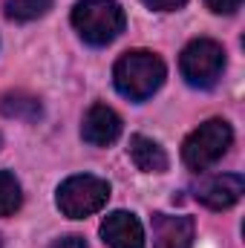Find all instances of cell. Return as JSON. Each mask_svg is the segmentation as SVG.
<instances>
[{
	"mask_svg": "<svg viewBox=\"0 0 245 248\" xmlns=\"http://www.w3.org/2000/svg\"><path fill=\"white\" fill-rule=\"evenodd\" d=\"M168 78V66L159 55L147 49L124 52L113 66V84L130 101H147Z\"/></svg>",
	"mask_w": 245,
	"mask_h": 248,
	"instance_id": "1",
	"label": "cell"
},
{
	"mask_svg": "<svg viewBox=\"0 0 245 248\" xmlns=\"http://www.w3.org/2000/svg\"><path fill=\"white\" fill-rule=\"evenodd\" d=\"M127 15L116 0H78L72 9V26L90 46H107L124 32Z\"/></svg>",
	"mask_w": 245,
	"mask_h": 248,
	"instance_id": "2",
	"label": "cell"
},
{
	"mask_svg": "<svg viewBox=\"0 0 245 248\" xmlns=\"http://www.w3.org/2000/svg\"><path fill=\"white\" fill-rule=\"evenodd\" d=\"M231 141H234L231 124L225 119H208L184 139L182 162L190 170H208L228 153Z\"/></svg>",
	"mask_w": 245,
	"mask_h": 248,
	"instance_id": "3",
	"label": "cell"
},
{
	"mask_svg": "<svg viewBox=\"0 0 245 248\" xmlns=\"http://www.w3.org/2000/svg\"><path fill=\"white\" fill-rule=\"evenodd\" d=\"M107 199H110L107 179H98L90 173H78V176L63 179L58 187V196H55L61 214L69 219H84V217L98 214L107 205Z\"/></svg>",
	"mask_w": 245,
	"mask_h": 248,
	"instance_id": "4",
	"label": "cell"
},
{
	"mask_svg": "<svg viewBox=\"0 0 245 248\" xmlns=\"http://www.w3.org/2000/svg\"><path fill=\"white\" fill-rule=\"evenodd\" d=\"M182 78L196 90H211L225 72V49L211 38H196L182 49Z\"/></svg>",
	"mask_w": 245,
	"mask_h": 248,
	"instance_id": "5",
	"label": "cell"
},
{
	"mask_svg": "<svg viewBox=\"0 0 245 248\" xmlns=\"http://www.w3.org/2000/svg\"><path fill=\"white\" fill-rule=\"evenodd\" d=\"M245 179L240 173H216V176H205L202 182H196L193 196L211 208V211H228L243 199Z\"/></svg>",
	"mask_w": 245,
	"mask_h": 248,
	"instance_id": "6",
	"label": "cell"
},
{
	"mask_svg": "<svg viewBox=\"0 0 245 248\" xmlns=\"http://www.w3.org/2000/svg\"><path fill=\"white\" fill-rule=\"evenodd\" d=\"M81 136L92 147H107L122 136V116L107 104H92L84 116Z\"/></svg>",
	"mask_w": 245,
	"mask_h": 248,
	"instance_id": "7",
	"label": "cell"
},
{
	"mask_svg": "<svg viewBox=\"0 0 245 248\" xmlns=\"http://www.w3.org/2000/svg\"><path fill=\"white\" fill-rule=\"evenodd\" d=\"M101 240L110 248H144V228L136 219V214L113 211L101 222Z\"/></svg>",
	"mask_w": 245,
	"mask_h": 248,
	"instance_id": "8",
	"label": "cell"
},
{
	"mask_svg": "<svg viewBox=\"0 0 245 248\" xmlns=\"http://www.w3.org/2000/svg\"><path fill=\"white\" fill-rule=\"evenodd\" d=\"M153 248H193V219L153 214Z\"/></svg>",
	"mask_w": 245,
	"mask_h": 248,
	"instance_id": "9",
	"label": "cell"
},
{
	"mask_svg": "<svg viewBox=\"0 0 245 248\" xmlns=\"http://www.w3.org/2000/svg\"><path fill=\"white\" fill-rule=\"evenodd\" d=\"M130 159H133V165H136L138 170H144V173H165L168 165H170L165 147H162L159 141L147 139V136H138V133L130 139Z\"/></svg>",
	"mask_w": 245,
	"mask_h": 248,
	"instance_id": "10",
	"label": "cell"
},
{
	"mask_svg": "<svg viewBox=\"0 0 245 248\" xmlns=\"http://www.w3.org/2000/svg\"><path fill=\"white\" fill-rule=\"evenodd\" d=\"M0 113L6 119H17V122H38L44 107L38 101V95H29V93H6L0 98Z\"/></svg>",
	"mask_w": 245,
	"mask_h": 248,
	"instance_id": "11",
	"label": "cell"
},
{
	"mask_svg": "<svg viewBox=\"0 0 245 248\" xmlns=\"http://www.w3.org/2000/svg\"><path fill=\"white\" fill-rule=\"evenodd\" d=\"M52 9V0H6V17L17 23H29L44 17Z\"/></svg>",
	"mask_w": 245,
	"mask_h": 248,
	"instance_id": "12",
	"label": "cell"
},
{
	"mask_svg": "<svg viewBox=\"0 0 245 248\" xmlns=\"http://www.w3.org/2000/svg\"><path fill=\"white\" fill-rule=\"evenodd\" d=\"M20 205H23L20 182H17L9 170H0V217H12V214H17Z\"/></svg>",
	"mask_w": 245,
	"mask_h": 248,
	"instance_id": "13",
	"label": "cell"
},
{
	"mask_svg": "<svg viewBox=\"0 0 245 248\" xmlns=\"http://www.w3.org/2000/svg\"><path fill=\"white\" fill-rule=\"evenodd\" d=\"M205 6L216 15H234L243 6V0H205Z\"/></svg>",
	"mask_w": 245,
	"mask_h": 248,
	"instance_id": "14",
	"label": "cell"
},
{
	"mask_svg": "<svg viewBox=\"0 0 245 248\" xmlns=\"http://www.w3.org/2000/svg\"><path fill=\"white\" fill-rule=\"evenodd\" d=\"M147 9H153V12H176V9H182L187 0H141Z\"/></svg>",
	"mask_w": 245,
	"mask_h": 248,
	"instance_id": "15",
	"label": "cell"
},
{
	"mask_svg": "<svg viewBox=\"0 0 245 248\" xmlns=\"http://www.w3.org/2000/svg\"><path fill=\"white\" fill-rule=\"evenodd\" d=\"M49 248H87V243H84V237H78V234H69V237L55 240Z\"/></svg>",
	"mask_w": 245,
	"mask_h": 248,
	"instance_id": "16",
	"label": "cell"
},
{
	"mask_svg": "<svg viewBox=\"0 0 245 248\" xmlns=\"http://www.w3.org/2000/svg\"><path fill=\"white\" fill-rule=\"evenodd\" d=\"M0 147H3V136H0Z\"/></svg>",
	"mask_w": 245,
	"mask_h": 248,
	"instance_id": "17",
	"label": "cell"
},
{
	"mask_svg": "<svg viewBox=\"0 0 245 248\" xmlns=\"http://www.w3.org/2000/svg\"><path fill=\"white\" fill-rule=\"evenodd\" d=\"M0 248H3V240H0Z\"/></svg>",
	"mask_w": 245,
	"mask_h": 248,
	"instance_id": "18",
	"label": "cell"
}]
</instances>
